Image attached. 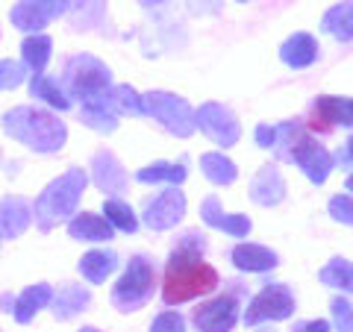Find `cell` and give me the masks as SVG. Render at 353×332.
<instances>
[{"label":"cell","instance_id":"obj_26","mask_svg":"<svg viewBox=\"0 0 353 332\" xmlns=\"http://www.w3.org/2000/svg\"><path fill=\"white\" fill-rule=\"evenodd\" d=\"M12 21L21 30H41L48 24V12H44L39 3H21L12 9Z\"/></svg>","mask_w":353,"mask_h":332},{"label":"cell","instance_id":"obj_29","mask_svg":"<svg viewBox=\"0 0 353 332\" xmlns=\"http://www.w3.org/2000/svg\"><path fill=\"white\" fill-rule=\"evenodd\" d=\"M324 27H327L330 32H333V36L350 41V3L333 9V12H330V15L324 18Z\"/></svg>","mask_w":353,"mask_h":332},{"label":"cell","instance_id":"obj_2","mask_svg":"<svg viewBox=\"0 0 353 332\" xmlns=\"http://www.w3.org/2000/svg\"><path fill=\"white\" fill-rule=\"evenodd\" d=\"M277 150L283 159L294 162L297 168H303V174L309 176L312 183H324L330 168H333V159H330V153L318 145V141L309 136L306 129L294 127V124H283L277 127Z\"/></svg>","mask_w":353,"mask_h":332},{"label":"cell","instance_id":"obj_1","mask_svg":"<svg viewBox=\"0 0 353 332\" xmlns=\"http://www.w3.org/2000/svg\"><path fill=\"white\" fill-rule=\"evenodd\" d=\"M221 276L218 271L203 259V245L197 241H185L174 253L162 273V300L168 306H180L197 300L203 294H212L218 289Z\"/></svg>","mask_w":353,"mask_h":332},{"label":"cell","instance_id":"obj_37","mask_svg":"<svg viewBox=\"0 0 353 332\" xmlns=\"http://www.w3.org/2000/svg\"><path fill=\"white\" fill-rule=\"evenodd\" d=\"M80 332H97V329H80Z\"/></svg>","mask_w":353,"mask_h":332},{"label":"cell","instance_id":"obj_7","mask_svg":"<svg viewBox=\"0 0 353 332\" xmlns=\"http://www.w3.org/2000/svg\"><path fill=\"white\" fill-rule=\"evenodd\" d=\"M294 312V297L289 294L285 285H265V289L253 297L248 312H245V324L256 326L262 320H285Z\"/></svg>","mask_w":353,"mask_h":332},{"label":"cell","instance_id":"obj_16","mask_svg":"<svg viewBox=\"0 0 353 332\" xmlns=\"http://www.w3.org/2000/svg\"><path fill=\"white\" fill-rule=\"evenodd\" d=\"M30 224V209L24 200H12V197H6V200H0V229L6 232V236H21V232L27 229Z\"/></svg>","mask_w":353,"mask_h":332},{"label":"cell","instance_id":"obj_17","mask_svg":"<svg viewBox=\"0 0 353 332\" xmlns=\"http://www.w3.org/2000/svg\"><path fill=\"white\" fill-rule=\"evenodd\" d=\"M50 300H53L50 285H32V289H27L15 300V320H18V324H30L32 315H36L39 309L48 306Z\"/></svg>","mask_w":353,"mask_h":332},{"label":"cell","instance_id":"obj_35","mask_svg":"<svg viewBox=\"0 0 353 332\" xmlns=\"http://www.w3.org/2000/svg\"><path fill=\"white\" fill-rule=\"evenodd\" d=\"M256 141L262 147H271L274 141H277V129L274 127H256Z\"/></svg>","mask_w":353,"mask_h":332},{"label":"cell","instance_id":"obj_38","mask_svg":"<svg viewBox=\"0 0 353 332\" xmlns=\"http://www.w3.org/2000/svg\"><path fill=\"white\" fill-rule=\"evenodd\" d=\"M239 3H245V0H239Z\"/></svg>","mask_w":353,"mask_h":332},{"label":"cell","instance_id":"obj_27","mask_svg":"<svg viewBox=\"0 0 353 332\" xmlns=\"http://www.w3.org/2000/svg\"><path fill=\"white\" fill-rule=\"evenodd\" d=\"M88 303V294L83 291V289H62L59 291V297H57V309H53V312H57V318H71V315H77L80 312V309Z\"/></svg>","mask_w":353,"mask_h":332},{"label":"cell","instance_id":"obj_9","mask_svg":"<svg viewBox=\"0 0 353 332\" xmlns=\"http://www.w3.org/2000/svg\"><path fill=\"white\" fill-rule=\"evenodd\" d=\"M353 121V103L350 97H318L309 112V129L318 136H327L336 127H350Z\"/></svg>","mask_w":353,"mask_h":332},{"label":"cell","instance_id":"obj_11","mask_svg":"<svg viewBox=\"0 0 353 332\" xmlns=\"http://www.w3.org/2000/svg\"><path fill=\"white\" fill-rule=\"evenodd\" d=\"M197 124H201V129H206L209 136H212L218 145H236V138H239V124L233 121V115L227 112V109H221L215 103H209L203 106L201 112H197Z\"/></svg>","mask_w":353,"mask_h":332},{"label":"cell","instance_id":"obj_25","mask_svg":"<svg viewBox=\"0 0 353 332\" xmlns=\"http://www.w3.org/2000/svg\"><path fill=\"white\" fill-rule=\"evenodd\" d=\"M21 50H24V62H27L36 74H41L44 65H48V59H50V39H44V36L27 39Z\"/></svg>","mask_w":353,"mask_h":332},{"label":"cell","instance_id":"obj_31","mask_svg":"<svg viewBox=\"0 0 353 332\" xmlns=\"http://www.w3.org/2000/svg\"><path fill=\"white\" fill-rule=\"evenodd\" d=\"M150 332H185V320L176 315V312H165L153 320Z\"/></svg>","mask_w":353,"mask_h":332},{"label":"cell","instance_id":"obj_6","mask_svg":"<svg viewBox=\"0 0 353 332\" xmlns=\"http://www.w3.org/2000/svg\"><path fill=\"white\" fill-rule=\"evenodd\" d=\"M65 80H68L71 94H77L85 103H92L101 94H106V88H109V71H106V65H101L97 59L80 56V59H74L68 65V71H65Z\"/></svg>","mask_w":353,"mask_h":332},{"label":"cell","instance_id":"obj_24","mask_svg":"<svg viewBox=\"0 0 353 332\" xmlns=\"http://www.w3.org/2000/svg\"><path fill=\"white\" fill-rule=\"evenodd\" d=\"M103 215L109 220V227H118L121 232H136V227H139V220H136V215H132V209L127 203H121V200H106Z\"/></svg>","mask_w":353,"mask_h":332},{"label":"cell","instance_id":"obj_20","mask_svg":"<svg viewBox=\"0 0 353 332\" xmlns=\"http://www.w3.org/2000/svg\"><path fill=\"white\" fill-rule=\"evenodd\" d=\"M285 191V185L280 180V174L274 171V168H265L259 176H256V183H253V200L262 203V206H271V203H277L280 197Z\"/></svg>","mask_w":353,"mask_h":332},{"label":"cell","instance_id":"obj_30","mask_svg":"<svg viewBox=\"0 0 353 332\" xmlns=\"http://www.w3.org/2000/svg\"><path fill=\"white\" fill-rule=\"evenodd\" d=\"M321 280L327 285H336V289H350V264L345 259H336V262H330L327 268L321 271Z\"/></svg>","mask_w":353,"mask_h":332},{"label":"cell","instance_id":"obj_18","mask_svg":"<svg viewBox=\"0 0 353 332\" xmlns=\"http://www.w3.org/2000/svg\"><path fill=\"white\" fill-rule=\"evenodd\" d=\"M233 262L241 271H271L277 264V256L259 245H239L233 250Z\"/></svg>","mask_w":353,"mask_h":332},{"label":"cell","instance_id":"obj_10","mask_svg":"<svg viewBox=\"0 0 353 332\" xmlns=\"http://www.w3.org/2000/svg\"><path fill=\"white\" fill-rule=\"evenodd\" d=\"M239 320V300L233 294H221L194 312V326L201 332H230Z\"/></svg>","mask_w":353,"mask_h":332},{"label":"cell","instance_id":"obj_19","mask_svg":"<svg viewBox=\"0 0 353 332\" xmlns=\"http://www.w3.org/2000/svg\"><path fill=\"white\" fill-rule=\"evenodd\" d=\"M115 253H106V250H92V253H85L83 262H80V273L85 276L88 282H103L109 273L115 271Z\"/></svg>","mask_w":353,"mask_h":332},{"label":"cell","instance_id":"obj_5","mask_svg":"<svg viewBox=\"0 0 353 332\" xmlns=\"http://www.w3.org/2000/svg\"><path fill=\"white\" fill-rule=\"evenodd\" d=\"M153 280H157V276H153V264L145 256H136L112 291L115 306L121 312H136V309L145 306L148 297L153 294Z\"/></svg>","mask_w":353,"mask_h":332},{"label":"cell","instance_id":"obj_22","mask_svg":"<svg viewBox=\"0 0 353 332\" xmlns=\"http://www.w3.org/2000/svg\"><path fill=\"white\" fill-rule=\"evenodd\" d=\"M30 92H32V97H41V101H48L50 106H57V109H68V106H71V101L65 97L62 88L53 83V80H48L44 74H36V76H32Z\"/></svg>","mask_w":353,"mask_h":332},{"label":"cell","instance_id":"obj_14","mask_svg":"<svg viewBox=\"0 0 353 332\" xmlns=\"http://www.w3.org/2000/svg\"><path fill=\"white\" fill-rule=\"evenodd\" d=\"M68 232L74 238H80V241H106V238H112V227H109V220L101 218V215H92V212L77 215L68 224Z\"/></svg>","mask_w":353,"mask_h":332},{"label":"cell","instance_id":"obj_39","mask_svg":"<svg viewBox=\"0 0 353 332\" xmlns=\"http://www.w3.org/2000/svg\"><path fill=\"white\" fill-rule=\"evenodd\" d=\"M262 332H265V329H262Z\"/></svg>","mask_w":353,"mask_h":332},{"label":"cell","instance_id":"obj_4","mask_svg":"<svg viewBox=\"0 0 353 332\" xmlns=\"http://www.w3.org/2000/svg\"><path fill=\"white\" fill-rule=\"evenodd\" d=\"M83 188H85V174H83L80 168L68 171V174L62 176V180L53 183L48 191L39 197V203H36V220H39V227H41V229H50L59 218L74 215V209H77V200H80Z\"/></svg>","mask_w":353,"mask_h":332},{"label":"cell","instance_id":"obj_13","mask_svg":"<svg viewBox=\"0 0 353 332\" xmlns=\"http://www.w3.org/2000/svg\"><path fill=\"white\" fill-rule=\"evenodd\" d=\"M280 56L285 65H292V68H306V65H312L315 56H318V44L312 36H306V32H297L292 36L289 41L283 44Z\"/></svg>","mask_w":353,"mask_h":332},{"label":"cell","instance_id":"obj_21","mask_svg":"<svg viewBox=\"0 0 353 332\" xmlns=\"http://www.w3.org/2000/svg\"><path fill=\"white\" fill-rule=\"evenodd\" d=\"M94 180L103 191H121L124 188V171H121V165L109 153H101L94 159Z\"/></svg>","mask_w":353,"mask_h":332},{"label":"cell","instance_id":"obj_36","mask_svg":"<svg viewBox=\"0 0 353 332\" xmlns=\"http://www.w3.org/2000/svg\"><path fill=\"white\" fill-rule=\"evenodd\" d=\"M294 332H330V324L327 320H306V324L294 326Z\"/></svg>","mask_w":353,"mask_h":332},{"label":"cell","instance_id":"obj_33","mask_svg":"<svg viewBox=\"0 0 353 332\" xmlns=\"http://www.w3.org/2000/svg\"><path fill=\"white\" fill-rule=\"evenodd\" d=\"M333 315H336L339 332H353V326H350V303L347 300H336L333 303Z\"/></svg>","mask_w":353,"mask_h":332},{"label":"cell","instance_id":"obj_28","mask_svg":"<svg viewBox=\"0 0 353 332\" xmlns=\"http://www.w3.org/2000/svg\"><path fill=\"white\" fill-rule=\"evenodd\" d=\"M139 180L141 183H159V180H168V183H183L185 180V171L180 168V165H165V162H157L150 165V168L139 171Z\"/></svg>","mask_w":353,"mask_h":332},{"label":"cell","instance_id":"obj_12","mask_svg":"<svg viewBox=\"0 0 353 332\" xmlns=\"http://www.w3.org/2000/svg\"><path fill=\"white\" fill-rule=\"evenodd\" d=\"M183 212H185L183 191L171 188V191L159 194L153 203H148V215H145V220H148V227H153V229H168V227H174L176 220L183 218Z\"/></svg>","mask_w":353,"mask_h":332},{"label":"cell","instance_id":"obj_32","mask_svg":"<svg viewBox=\"0 0 353 332\" xmlns=\"http://www.w3.org/2000/svg\"><path fill=\"white\" fill-rule=\"evenodd\" d=\"M21 80H24V68L18 62H0V88L18 85Z\"/></svg>","mask_w":353,"mask_h":332},{"label":"cell","instance_id":"obj_8","mask_svg":"<svg viewBox=\"0 0 353 332\" xmlns=\"http://www.w3.org/2000/svg\"><path fill=\"white\" fill-rule=\"evenodd\" d=\"M141 112H153L159 121H165V127L180 132V136H189V132L194 129V115L192 109L185 106L183 101H176L174 94H145L141 97Z\"/></svg>","mask_w":353,"mask_h":332},{"label":"cell","instance_id":"obj_3","mask_svg":"<svg viewBox=\"0 0 353 332\" xmlns=\"http://www.w3.org/2000/svg\"><path fill=\"white\" fill-rule=\"evenodd\" d=\"M3 127L9 136H15L18 141H24L27 147L32 150H41V153H50V150H59L65 145V127L62 121H57L50 112H41V109H15L9 112Z\"/></svg>","mask_w":353,"mask_h":332},{"label":"cell","instance_id":"obj_15","mask_svg":"<svg viewBox=\"0 0 353 332\" xmlns=\"http://www.w3.org/2000/svg\"><path fill=\"white\" fill-rule=\"evenodd\" d=\"M201 215L209 227H218V229H227L230 236H248L250 232V220L248 218H241V215H224L218 209V200L215 197H209V200L203 203L201 209Z\"/></svg>","mask_w":353,"mask_h":332},{"label":"cell","instance_id":"obj_34","mask_svg":"<svg viewBox=\"0 0 353 332\" xmlns=\"http://www.w3.org/2000/svg\"><path fill=\"white\" fill-rule=\"evenodd\" d=\"M330 212H333V218L345 220V224H350V197H333L330 200Z\"/></svg>","mask_w":353,"mask_h":332},{"label":"cell","instance_id":"obj_23","mask_svg":"<svg viewBox=\"0 0 353 332\" xmlns=\"http://www.w3.org/2000/svg\"><path fill=\"white\" fill-rule=\"evenodd\" d=\"M201 168L203 174L209 176L212 183H233L236 180V168H233V162L224 159L221 153H206V156L201 159Z\"/></svg>","mask_w":353,"mask_h":332}]
</instances>
